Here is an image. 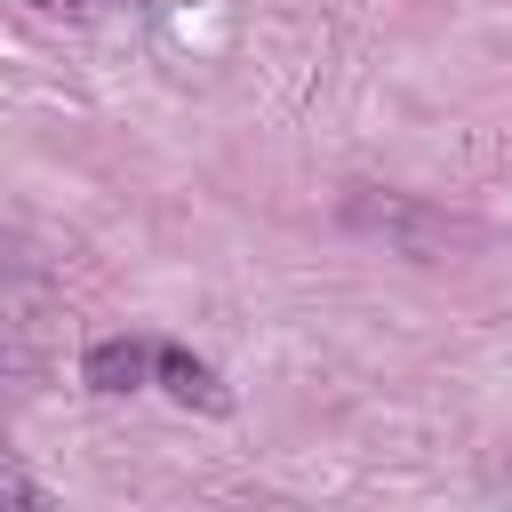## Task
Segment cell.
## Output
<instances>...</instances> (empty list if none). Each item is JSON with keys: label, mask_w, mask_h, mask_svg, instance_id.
<instances>
[{"label": "cell", "mask_w": 512, "mask_h": 512, "mask_svg": "<svg viewBox=\"0 0 512 512\" xmlns=\"http://www.w3.org/2000/svg\"><path fill=\"white\" fill-rule=\"evenodd\" d=\"M48 8H64V0H48ZM72 8H96V0H72Z\"/></svg>", "instance_id": "7a4b0ae2"}, {"label": "cell", "mask_w": 512, "mask_h": 512, "mask_svg": "<svg viewBox=\"0 0 512 512\" xmlns=\"http://www.w3.org/2000/svg\"><path fill=\"white\" fill-rule=\"evenodd\" d=\"M80 376H88L96 392H144V384H160V392H176V400L224 408L216 368H200L184 344H160V336H104V344H88Z\"/></svg>", "instance_id": "6da1fadb"}]
</instances>
